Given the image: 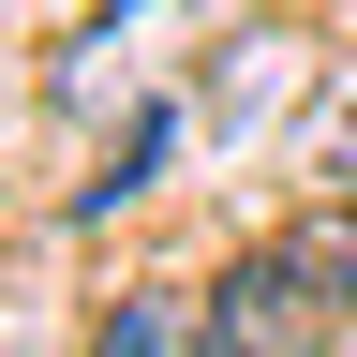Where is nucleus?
<instances>
[{
  "label": "nucleus",
  "instance_id": "obj_1",
  "mask_svg": "<svg viewBox=\"0 0 357 357\" xmlns=\"http://www.w3.org/2000/svg\"><path fill=\"white\" fill-rule=\"evenodd\" d=\"M342 328H357V298H342V268L312 253V223H298V238H253L208 283V342L223 357H328Z\"/></svg>",
  "mask_w": 357,
  "mask_h": 357
},
{
  "label": "nucleus",
  "instance_id": "obj_2",
  "mask_svg": "<svg viewBox=\"0 0 357 357\" xmlns=\"http://www.w3.org/2000/svg\"><path fill=\"white\" fill-rule=\"evenodd\" d=\"M164 15H194V0H119V15H89V30L60 45V75H45V89H60V119H105L119 89L149 75V30H164Z\"/></svg>",
  "mask_w": 357,
  "mask_h": 357
},
{
  "label": "nucleus",
  "instance_id": "obj_3",
  "mask_svg": "<svg viewBox=\"0 0 357 357\" xmlns=\"http://www.w3.org/2000/svg\"><path fill=\"white\" fill-rule=\"evenodd\" d=\"M89 357H223L208 342V283H119L89 312Z\"/></svg>",
  "mask_w": 357,
  "mask_h": 357
},
{
  "label": "nucleus",
  "instance_id": "obj_4",
  "mask_svg": "<svg viewBox=\"0 0 357 357\" xmlns=\"http://www.w3.org/2000/svg\"><path fill=\"white\" fill-rule=\"evenodd\" d=\"M164 149H178V105H134V119L105 134V164L75 178V223H105V208H134V194L164 178Z\"/></svg>",
  "mask_w": 357,
  "mask_h": 357
},
{
  "label": "nucleus",
  "instance_id": "obj_5",
  "mask_svg": "<svg viewBox=\"0 0 357 357\" xmlns=\"http://www.w3.org/2000/svg\"><path fill=\"white\" fill-rule=\"evenodd\" d=\"M312 149H328V164H357V60L328 75V105H312Z\"/></svg>",
  "mask_w": 357,
  "mask_h": 357
},
{
  "label": "nucleus",
  "instance_id": "obj_6",
  "mask_svg": "<svg viewBox=\"0 0 357 357\" xmlns=\"http://www.w3.org/2000/svg\"><path fill=\"white\" fill-rule=\"evenodd\" d=\"M312 253H328V268H342V298H357V194H342V208H312Z\"/></svg>",
  "mask_w": 357,
  "mask_h": 357
}]
</instances>
